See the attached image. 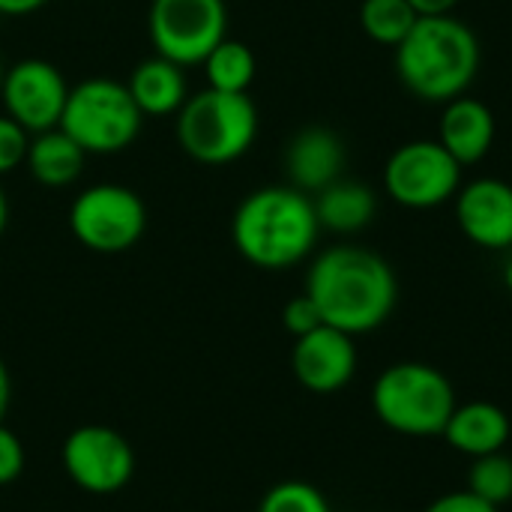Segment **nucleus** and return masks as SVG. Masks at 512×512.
Segmentation results:
<instances>
[{"label":"nucleus","mask_w":512,"mask_h":512,"mask_svg":"<svg viewBox=\"0 0 512 512\" xmlns=\"http://www.w3.org/2000/svg\"><path fill=\"white\" fill-rule=\"evenodd\" d=\"M69 228L81 246L99 255L132 249L147 231V207L141 195L120 183H96L78 192L69 207Z\"/></svg>","instance_id":"obj_7"},{"label":"nucleus","mask_w":512,"mask_h":512,"mask_svg":"<svg viewBox=\"0 0 512 512\" xmlns=\"http://www.w3.org/2000/svg\"><path fill=\"white\" fill-rule=\"evenodd\" d=\"M3 72H6V69H3V63H0V84H3Z\"/></svg>","instance_id":"obj_33"},{"label":"nucleus","mask_w":512,"mask_h":512,"mask_svg":"<svg viewBox=\"0 0 512 512\" xmlns=\"http://www.w3.org/2000/svg\"><path fill=\"white\" fill-rule=\"evenodd\" d=\"M48 0H0V15H12V18H18V15H30V12H36V9H42Z\"/></svg>","instance_id":"obj_29"},{"label":"nucleus","mask_w":512,"mask_h":512,"mask_svg":"<svg viewBox=\"0 0 512 512\" xmlns=\"http://www.w3.org/2000/svg\"><path fill=\"white\" fill-rule=\"evenodd\" d=\"M384 189L411 210L438 207L462 189V165L441 141H408L384 165Z\"/></svg>","instance_id":"obj_9"},{"label":"nucleus","mask_w":512,"mask_h":512,"mask_svg":"<svg viewBox=\"0 0 512 512\" xmlns=\"http://www.w3.org/2000/svg\"><path fill=\"white\" fill-rule=\"evenodd\" d=\"M285 168L291 177V186L300 192H321L324 186L336 183L345 168V144L342 138L327 126H306L300 129L288 150H285Z\"/></svg>","instance_id":"obj_14"},{"label":"nucleus","mask_w":512,"mask_h":512,"mask_svg":"<svg viewBox=\"0 0 512 512\" xmlns=\"http://www.w3.org/2000/svg\"><path fill=\"white\" fill-rule=\"evenodd\" d=\"M66 96H69V84L63 72L48 60L27 57L3 72L0 99L6 117H12L30 135L60 126Z\"/></svg>","instance_id":"obj_11"},{"label":"nucleus","mask_w":512,"mask_h":512,"mask_svg":"<svg viewBox=\"0 0 512 512\" xmlns=\"http://www.w3.org/2000/svg\"><path fill=\"white\" fill-rule=\"evenodd\" d=\"M417 12L408 0H363L360 24L369 39L381 45H399L417 24Z\"/></svg>","instance_id":"obj_21"},{"label":"nucleus","mask_w":512,"mask_h":512,"mask_svg":"<svg viewBox=\"0 0 512 512\" xmlns=\"http://www.w3.org/2000/svg\"><path fill=\"white\" fill-rule=\"evenodd\" d=\"M315 216L318 225L333 231V234H357L363 231L378 210V198L375 192L360 183V180H336L330 186H324L315 198Z\"/></svg>","instance_id":"obj_18"},{"label":"nucleus","mask_w":512,"mask_h":512,"mask_svg":"<svg viewBox=\"0 0 512 512\" xmlns=\"http://www.w3.org/2000/svg\"><path fill=\"white\" fill-rule=\"evenodd\" d=\"M138 111L144 117H168L183 108L189 99L183 66L165 60V57H147L135 66L132 78L126 81Z\"/></svg>","instance_id":"obj_17"},{"label":"nucleus","mask_w":512,"mask_h":512,"mask_svg":"<svg viewBox=\"0 0 512 512\" xmlns=\"http://www.w3.org/2000/svg\"><path fill=\"white\" fill-rule=\"evenodd\" d=\"M321 234L315 204L294 186H264L246 195L231 219L237 252L261 270H288L309 258Z\"/></svg>","instance_id":"obj_2"},{"label":"nucleus","mask_w":512,"mask_h":512,"mask_svg":"<svg viewBox=\"0 0 512 512\" xmlns=\"http://www.w3.org/2000/svg\"><path fill=\"white\" fill-rule=\"evenodd\" d=\"M66 477L87 495H117L135 474L132 444L108 426H78L60 447Z\"/></svg>","instance_id":"obj_10"},{"label":"nucleus","mask_w":512,"mask_h":512,"mask_svg":"<svg viewBox=\"0 0 512 512\" xmlns=\"http://www.w3.org/2000/svg\"><path fill=\"white\" fill-rule=\"evenodd\" d=\"M408 3L420 18H426V15H450L459 0H408Z\"/></svg>","instance_id":"obj_28"},{"label":"nucleus","mask_w":512,"mask_h":512,"mask_svg":"<svg viewBox=\"0 0 512 512\" xmlns=\"http://www.w3.org/2000/svg\"><path fill=\"white\" fill-rule=\"evenodd\" d=\"M447 153L465 168L480 159L495 144V114L486 102L474 96H456L444 105L441 117V138Z\"/></svg>","instance_id":"obj_15"},{"label":"nucleus","mask_w":512,"mask_h":512,"mask_svg":"<svg viewBox=\"0 0 512 512\" xmlns=\"http://www.w3.org/2000/svg\"><path fill=\"white\" fill-rule=\"evenodd\" d=\"M258 135V108L249 93L201 90L177 111V144L201 165H228L249 153Z\"/></svg>","instance_id":"obj_5"},{"label":"nucleus","mask_w":512,"mask_h":512,"mask_svg":"<svg viewBox=\"0 0 512 512\" xmlns=\"http://www.w3.org/2000/svg\"><path fill=\"white\" fill-rule=\"evenodd\" d=\"M84 150L57 126L48 132H39L30 138L27 147V171L33 174L36 183L48 186V189H63L69 183H75L84 171Z\"/></svg>","instance_id":"obj_19"},{"label":"nucleus","mask_w":512,"mask_h":512,"mask_svg":"<svg viewBox=\"0 0 512 512\" xmlns=\"http://www.w3.org/2000/svg\"><path fill=\"white\" fill-rule=\"evenodd\" d=\"M468 492L483 498L492 507H504L512 501V459L501 453H489L480 459H471L468 468Z\"/></svg>","instance_id":"obj_22"},{"label":"nucleus","mask_w":512,"mask_h":512,"mask_svg":"<svg viewBox=\"0 0 512 512\" xmlns=\"http://www.w3.org/2000/svg\"><path fill=\"white\" fill-rule=\"evenodd\" d=\"M6 222H9V201H6V192H3V186H0V237H3V231H6Z\"/></svg>","instance_id":"obj_31"},{"label":"nucleus","mask_w":512,"mask_h":512,"mask_svg":"<svg viewBox=\"0 0 512 512\" xmlns=\"http://www.w3.org/2000/svg\"><path fill=\"white\" fill-rule=\"evenodd\" d=\"M147 30L159 57L195 66L225 39L228 9L225 0H153Z\"/></svg>","instance_id":"obj_8"},{"label":"nucleus","mask_w":512,"mask_h":512,"mask_svg":"<svg viewBox=\"0 0 512 512\" xmlns=\"http://www.w3.org/2000/svg\"><path fill=\"white\" fill-rule=\"evenodd\" d=\"M510 417L504 408H498L495 402H468V405H456L447 429H444V441L468 456V459H480L489 453H501L510 441Z\"/></svg>","instance_id":"obj_16"},{"label":"nucleus","mask_w":512,"mask_h":512,"mask_svg":"<svg viewBox=\"0 0 512 512\" xmlns=\"http://www.w3.org/2000/svg\"><path fill=\"white\" fill-rule=\"evenodd\" d=\"M480 72V42L474 30L453 15L417 18L396 45V75L423 102H450L465 96Z\"/></svg>","instance_id":"obj_3"},{"label":"nucleus","mask_w":512,"mask_h":512,"mask_svg":"<svg viewBox=\"0 0 512 512\" xmlns=\"http://www.w3.org/2000/svg\"><path fill=\"white\" fill-rule=\"evenodd\" d=\"M282 324H285V330H288L294 339H300V336L318 330L324 321H321V312H318V306L312 303V297L303 291L300 297L288 300V306L282 309Z\"/></svg>","instance_id":"obj_25"},{"label":"nucleus","mask_w":512,"mask_h":512,"mask_svg":"<svg viewBox=\"0 0 512 512\" xmlns=\"http://www.w3.org/2000/svg\"><path fill=\"white\" fill-rule=\"evenodd\" d=\"M144 114L138 111L126 84L114 78H87L66 96L60 129L96 156L126 150L141 132Z\"/></svg>","instance_id":"obj_6"},{"label":"nucleus","mask_w":512,"mask_h":512,"mask_svg":"<svg viewBox=\"0 0 512 512\" xmlns=\"http://www.w3.org/2000/svg\"><path fill=\"white\" fill-rule=\"evenodd\" d=\"M204 78L207 87L222 93H246L255 78V54L246 42L222 39L207 57H204Z\"/></svg>","instance_id":"obj_20"},{"label":"nucleus","mask_w":512,"mask_h":512,"mask_svg":"<svg viewBox=\"0 0 512 512\" xmlns=\"http://www.w3.org/2000/svg\"><path fill=\"white\" fill-rule=\"evenodd\" d=\"M456 408L450 378L429 363H393L372 387L375 417L396 435L435 438L444 435L447 420Z\"/></svg>","instance_id":"obj_4"},{"label":"nucleus","mask_w":512,"mask_h":512,"mask_svg":"<svg viewBox=\"0 0 512 512\" xmlns=\"http://www.w3.org/2000/svg\"><path fill=\"white\" fill-rule=\"evenodd\" d=\"M24 474V444L0 423V486H12Z\"/></svg>","instance_id":"obj_26"},{"label":"nucleus","mask_w":512,"mask_h":512,"mask_svg":"<svg viewBox=\"0 0 512 512\" xmlns=\"http://www.w3.org/2000/svg\"><path fill=\"white\" fill-rule=\"evenodd\" d=\"M306 294L327 327L348 336L378 330L396 309L399 282L393 267L372 249L333 246L321 252L306 276Z\"/></svg>","instance_id":"obj_1"},{"label":"nucleus","mask_w":512,"mask_h":512,"mask_svg":"<svg viewBox=\"0 0 512 512\" xmlns=\"http://www.w3.org/2000/svg\"><path fill=\"white\" fill-rule=\"evenodd\" d=\"M291 369L294 378L318 396L339 393L345 384H351L357 372V348L354 336L321 324L318 330L300 336L291 351Z\"/></svg>","instance_id":"obj_12"},{"label":"nucleus","mask_w":512,"mask_h":512,"mask_svg":"<svg viewBox=\"0 0 512 512\" xmlns=\"http://www.w3.org/2000/svg\"><path fill=\"white\" fill-rule=\"evenodd\" d=\"M258 512H330V501L324 492L303 480L276 483L264 498Z\"/></svg>","instance_id":"obj_23"},{"label":"nucleus","mask_w":512,"mask_h":512,"mask_svg":"<svg viewBox=\"0 0 512 512\" xmlns=\"http://www.w3.org/2000/svg\"><path fill=\"white\" fill-rule=\"evenodd\" d=\"M426 512H498V507H492L483 498H477L468 489H462V492H447V495L435 498L426 507Z\"/></svg>","instance_id":"obj_27"},{"label":"nucleus","mask_w":512,"mask_h":512,"mask_svg":"<svg viewBox=\"0 0 512 512\" xmlns=\"http://www.w3.org/2000/svg\"><path fill=\"white\" fill-rule=\"evenodd\" d=\"M9 402H12V381H9V369L6 363L0 360V423L9 411Z\"/></svg>","instance_id":"obj_30"},{"label":"nucleus","mask_w":512,"mask_h":512,"mask_svg":"<svg viewBox=\"0 0 512 512\" xmlns=\"http://www.w3.org/2000/svg\"><path fill=\"white\" fill-rule=\"evenodd\" d=\"M504 285H507V288L512 291V261L507 264V267H504Z\"/></svg>","instance_id":"obj_32"},{"label":"nucleus","mask_w":512,"mask_h":512,"mask_svg":"<svg viewBox=\"0 0 512 512\" xmlns=\"http://www.w3.org/2000/svg\"><path fill=\"white\" fill-rule=\"evenodd\" d=\"M456 222L462 234L492 252L512 246V186L495 177L474 180L456 192Z\"/></svg>","instance_id":"obj_13"},{"label":"nucleus","mask_w":512,"mask_h":512,"mask_svg":"<svg viewBox=\"0 0 512 512\" xmlns=\"http://www.w3.org/2000/svg\"><path fill=\"white\" fill-rule=\"evenodd\" d=\"M30 132L21 129L12 117L0 114V177L15 171L27 159Z\"/></svg>","instance_id":"obj_24"}]
</instances>
